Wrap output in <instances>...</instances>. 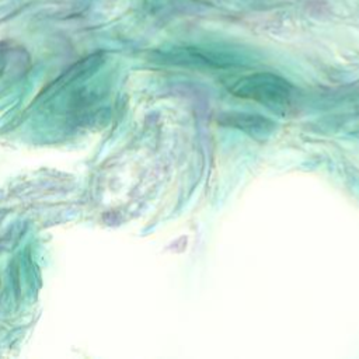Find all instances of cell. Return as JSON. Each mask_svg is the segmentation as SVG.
Here are the masks:
<instances>
[{"instance_id": "6da1fadb", "label": "cell", "mask_w": 359, "mask_h": 359, "mask_svg": "<svg viewBox=\"0 0 359 359\" xmlns=\"http://www.w3.org/2000/svg\"><path fill=\"white\" fill-rule=\"evenodd\" d=\"M293 90V86L285 78L270 72L245 75L229 86V91L233 96L270 108H280L289 104Z\"/></svg>"}, {"instance_id": "7a4b0ae2", "label": "cell", "mask_w": 359, "mask_h": 359, "mask_svg": "<svg viewBox=\"0 0 359 359\" xmlns=\"http://www.w3.org/2000/svg\"><path fill=\"white\" fill-rule=\"evenodd\" d=\"M175 63L185 66L226 69L239 63V55L223 49H205V48H183L173 55Z\"/></svg>"}, {"instance_id": "3957f363", "label": "cell", "mask_w": 359, "mask_h": 359, "mask_svg": "<svg viewBox=\"0 0 359 359\" xmlns=\"http://www.w3.org/2000/svg\"><path fill=\"white\" fill-rule=\"evenodd\" d=\"M219 123L245 132L254 138L268 136L275 129V123L270 118L247 113H226L219 118Z\"/></svg>"}]
</instances>
